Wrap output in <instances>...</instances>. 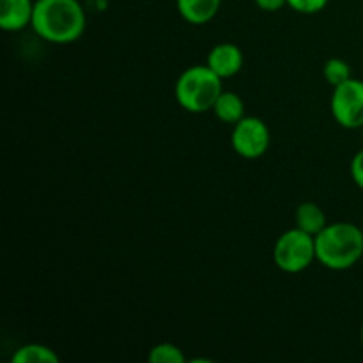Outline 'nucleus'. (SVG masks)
<instances>
[{
	"label": "nucleus",
	"mask_w": 363,
	"mask_h": 363,
	"mask_svg": "<svg viewBox=\"0 0 363 363\" xmlns=\"http://www.w3.org/2000/svg\"><path fill=\"white\" fill-rule=\"evenodd\" d=\"M85 25L87 16L78 0H35L30 27L43 41L69 45L82 38Z\"/></svg>",
	"instance_id": "f257e3e1"
},
{
	"label": "nucleus",
	"mask_w": 363,
	"mask_h": 363,
	"mask_svg": "<svg viewBox=\"0 0 363 363\" xmlns=\"http://www.w3.org/2000/svg\"><path fill=\"white\" fill-rule=\"evenodd\" d=\"M315 257L333 272L353 268L363 257V230L351 222L328 223L315 236Z\"/></svg>",
	"instance_id": "f03ea898"
},
{
	"label": "nucleus",
	"mask_w": 363,
	"mask_h": 363,
	"mask_svg": "<svg viewBox=\"0 0 363 363\" xmlns=\"http://www.w3.org/2000/svg\"><path fill=\"white\" fill-rule=\"evenodd\" d=\"M222 78L208 66H190L176 82V99L181 108L191 113L213 110L218 96L223 92Z\"/></svg>",
	"instance_id": "7ed1b4c3"
},
{
	"label": "nucleus",
	"mask_w": 363,
	"mask_h": 363,
	"mask_svg": "<svg viewBox=\"0 0 363 363\" xmlns=\"http://www.w3.org/2000/svg\"><path fill=\"white\" fill-rule=\"evenodd\" d=\"M273 261L277 268L284 273H301L314 261L315 257V238L307 234L305 230L294 229L286 230L277 240L275 248H273Z\"/></svg>",
	"instance_id": "20e7f679"
},
{
	"label": "nucleus",
	"mask_w": 363,
	"mask_h": 363,
	"mask_svg": "<svg viewBox=\"0 0 363 363\" xmlns=\"http://www.w3.org/2000/svg\"><path fill=\"white\" fill-rule=\"evenodd\" d=\"M330 106L339 126L346 130L363 128V80L351 77L344 84L333 87Z\"/></svg>",
	"instance_id": "39448f33"
},
{
	"label": "nucleus",
	"mask_w": 363,
	"mask_h": 363,
	"mask_svg": "<svg viewBox=\"0 0 363 363\" xmlns=\"http://www.w3.org/2000/svg\"><path fill=\"white\" fill-rule=\"evenodd\" d=\"M230 144L236 155L245 160H257L266 155L272 144V133L266 123L259 117L245 116L234 124Z\"/></svg>",
	"instance_id": "423d86ee"
},
{
	"label": "nucleus",
	"mask_w": 363,
	"mask_h": 363,
	"mask_svg": "<svg viewBox=\"0 0 363 363\" xmlns=\"http://www.w3.org/2000/svg\"><path fill=\"white\" fill-rule=\"evenodd\" d=\"M243 52L234 43H220L213 46L208 53L206 64L218 74L222 80L234 77L243 67Z\"/></svg>",
	"instance_id": "0eeeda50"
},
{
	"label": "nucleus",
	"mask_w": 363,
	"mask_h": 363,
	"mask_svg": "<svg viewBox=\"0 0 363 363\" xmlns=\"http://www.w3.org/2000/svg\"><path fill=\"white\" fill-rule=\"evenodd\" d=\"M35 0H0V27L6 32H20L32 25Z\"/></svg>",
	"instance_id": "6e6552de"
},
{
	"label": "nucleus",
	"mask_w": 363,
	"mask_h": 363,
	"mask_svg": "<svg viewBox=\"0 0 363 363\" xmlns=\"http://www.w3.org/2000/svg\"><path fill=\"white\" fill-rule=\"evenodd\" d=\"M177 13L191 25H204L218 14L222 0H176Z\"/></svg>",
	"instance_id": "1a4fd4ad"
},
{
	"label": "nucleus",
	"mask_w": 363,
	"mask_h": 363,
	"mask_svg": "<svg viewBox=\"0 0 363 363\" xmlns=\"http://www.w3.org/2000/svg\"><path fill=\"white\" fill-rule=\"evenodd\" d=\"M294 222H296L298 229L305 230L314 238L328 225L326 213L315 202H303L298 206L296 213H294Z\"/></svg>",
	"instance_id": "9d476101"
},
{
	"label": "nucleus",
	"mask_w": 363,
	"mask_h": 363,
	"mask_svg": "<svg viewBox=\"0 0 363 363\" xmlns=\"http://www.w3.org/2000/svg\"><path fill=\"white\" fill-rule=\"evenodd\" d=\"M213 112L222 123L236 124L245 117V101L233 91H223L216 99Z\"/></svg>",
	"instance_id": "9b49d317"
},
{
	"label": "nucleus",
	"mask_w": 363,
	"mask_h": 363,
	"mask_svg": "<svg viewBox=\"0 0 363 363\" xmlns=\"http://www.w3.org/2000/svg\"><path fill=\"white\" fill-rule=\"evenodd\" d=\"M13 363H59V354L45 344L30 342L14 351Z\"/></svg>",
	"instance_id": "f8f14e48"
},
{
	"label": "nucleus",
	"mask_w": 363,
	"mask_h": 363,
	"mask_svg": "<svg viewBox=\"0 0 363 363\" xmlns=\"http://www.w3.org/2000/svg\"><path fill=\"white\" fill-rule=\"evenodd\" d=\"M147 360L151 363H184L186 357L176 344L162 342L149 350Z\"/></svg>",
	"instance_id": "ddd939ff"
},
{
	"label": "nucleus",
	"mask_w": 363,
	"mask_h": 363,
	"mask_svg": "<svg viewBox=\"0 0 363 363\" xmlns=\"http://www.w3.org/2000/svg\"><path fill=\"white\" fill-rule=\"evenodd\" d=\"M323 74H325L326 82H328L332 87H337V85L344 84L346 80L351 78V67L350 64L344 59H330L325 62V67H323Z\"/></svg>",
	"instance_id": "4468645a"
},
{
	"label": "nucleus",
	"mask_w": 363,
	"mask_h": 363,
	"mask_svg": "<svg viewBox=\"0 0 363 363\" xmlns=\"http://www.w3.org/2000/svg\"><path fill=\"white\" fill-rule=\"evenodd\" d=\"M330 0H287V6L300 14L321 13Z\"/></svg>",
	"instance_id": "2eb2a0df"
},
{
	"label": "nucleus",
	"mask_w": 363,
	"mask_h": 363,
	"mask_svg": "<svg viewBox=\"0 0 363 363\" xmlns=\"http://www.w3.org/2000/svg\"><path fill=\"white\" fill-rule=\"evenodd\" d=\"M350 170H351V179H353V183L357 184L360 190H363V149L353 156Z\"/></svg>",
	"instance_id": "dca6fc26"
},
{
	"label": "nucleus",
	"mask_w": 363,
	"mask_h": 363,
	"mask_svg": "<svg viewBox=\"0 0 363 363\" xmlns=\"http://www.w3.org/2000/svg\"><path fill=\"white\" fill-rule=\"evenodd\" d=\"M255 4L259 9L266 11V13H277L284 6H287V0H255Z\"/></svg>",
	"instance_id": "f3484780"
},
{
	"label": "nucleus",
	"mask_w": 363,
	"mask_h": 363,
	"mask_svg": "<svg viewBox=\"0 0 363 363\" xmlns=\"http://www.w3.org/2000/svg\"><path fill=\"white\" fill-rule=\"evenodd\" d=\"M360 339H362V346H363V325H362V333H360Z\"/></svg>",
	"instance_id": "a211bd4d"
}]
</instances>
